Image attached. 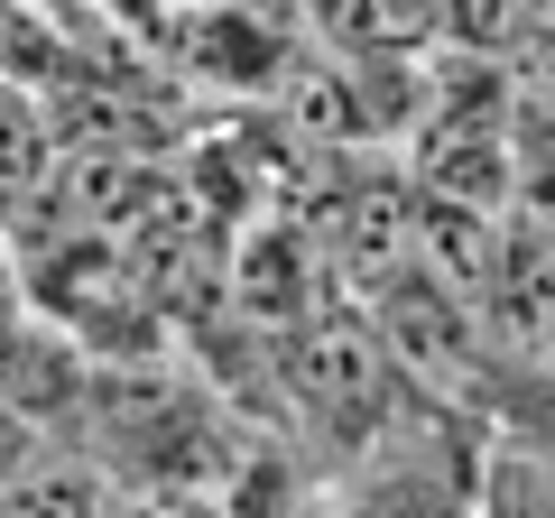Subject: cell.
<instances>
[{
	"instance_id": "6da1fadb",
	"label": "cell",
	"mask_w": 555,
	"mask_h": 518,
	"mask_svg": "<svg viewBox=\"0 0 555 518\" xmlns=\"http://www.w3.org/2000/svg\"><path fill=\"white\" fill-rule=\"evenodd\" d=\"M278 361V389L297 407H315L324 426H343V436L371 444L379 426H389V407L408 399V379H398L389 342L371 334V315L361 306H324L315 324H297L287 342H269Z\"/></svg>"
},
{
	"instance_id": "7a4b0ae2",
	"label": "cell",
	"mask_w": 555,
	"mask_h": 518,
	"mask_svg": "<svg viewBox=\"0 0 555 518\" xmlns=\"http://www.w3.org/2000/svg\"><path fill=\"white\" fill-rule=\"evenodd\" d=\"M232 297H241V315H250L269 342H287L297 324H315L324 306H334V279H324V250L306 232H269V222H259V232L241 241Z\"/></svg>"
},
{
	"instance_id": "3957f363",
	"label": "cell",
	"mask_w": 555,
	"mask_h": 518,
	"mask_svg": "<svg viewBox=\"0 0 555 518\" xmlns=\"http://www.w3.org/2000/svg\"><path fill=\"white\" fill-rule=\"evenodd\" d=\"M0 518H120V491H112V472H102L93 454H75V444H38L28 472L0 491Z\"/></svg>"
},
{
	"instance_id": "277c9868",
	"label": "cell",
	"mask_w": 555,
	"mask_h": 518,
	"mask_svg": "<svg viewBox=\"0 0 555 518\" xmlns=\"http://www.w3.org/2000/svg\"><path fill=\"white\" fill-rule=\"evenodd\" d=\"M56 167V112L20 75H0V204H28Z\"/></svg>"
},
{
	"instance_id": "5b68a950",
	"label": "cell",
	"mask_w": 555,
	"mask_h": 518,
	"mask_svg": "<svg viewBox=\"0 0 555 518\" xmlns=\"http://www.w3.org/2000/svg\"><path fill=\"white\" fill-rule=\"evenodd\" d=\"M500 399H518V407H528V417H518V426H528V444H518V454H528L537 472L555 481V379H509Z\"/></svg>"
},
{
	"instance_id": "8992f818",
	"label": "cell",
	"mask_w": 555,
	"mask_h": 518,
	"mask_svg": "<svg viewBox=\"0 0 555 518\" xmlns=\"http://www.w3.org/2000/svg\"><path fill=\"white\" fill-rule=\"evenodd\" d=\"M28 324V269H20V241H0V342Z\"/></svg>"
},
{
	"instance_id": "52a82bcc",
	"label": "cell",
	"mask_w": 555,
	"mask_h": 518,
	"mask_svg": "<svg viewBox=\"0 0 555 518\" xmlns=\"http://www.w3.org/2000/svg\"><path fill=\"white\" fill-rule=\"evenodd\" d=\"M38 426H28V417H10V407H0V491H10V481H20L28 472V454H38Z\"/></svg>"
},
{
	"instance_id": "ba28073f",
	"label": "cell",
	"mask_w": 555,
	"mask_h": 518,
	"mask_svg": "<svg viewBox=\"0 0 555 518\" xmlns=\"http://www.w3.org/2000/svg\"><path fill=\"white\" fill-rule=\"evenodd\" d=\"M0 213H10V204H0Z\"/></svg>"
}]
</instances>
